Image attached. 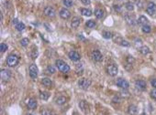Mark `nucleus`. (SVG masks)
<instances>
[{"label": "nucleus", "instance_id": "47", "mask_svg": "<svg viewBox=\"0 0 156 115\" xmlns=\"http://www.w3.org/2000/svg\"><path fill=\"white\" fill-rule=\"evenodd\" d=\"M18 19H14V20H13V24H14V25H15V26H17V24H18Z\"/></svg>", "mask_w": 156, "mask_h": 115}, {"label": "nucleus", "instance_id": "33", "mask_svg": "<svg viewBox=\"0 0 156 115\" xmlns=\"http://www.w3.org/2000/svg\"><path fill=\"white\" fill-rule=\"evenodd\" d=\"M103 37L105 38H107V39H109V38L112 37V33L109 32V31H104L103 32Z\"/></svg>", "mask_w": 156, "mask_h": 115}, {"label": "nucleus", "instance_id": "17", "mask_svg": "<svg viewBox=\"0 0 156 115\" xmlns=\"http://www.w3.org/2000/svg\"><path fill=\"white\" fill-rule=\"evenodd\" d=\"M80 24H81V18H73L72 23H71V26H72L73 28H77L78 27L80 26Z\"/></svg>", "mask_w": 156, "mask_h": 115}, {"label": "nucleus", "instance_id": "13", "mask_svg": "<svg viewBox=\"0 0 156 115\" xmlns=\"http://www.w3.org/2000/svg\"><path fill=\"white\" fill-rule=\"evenodd\" d=\"M69 58H70V60H73V61H78V60H80L81 59V56L80 54L78 53V52L74 51V50H72V51L69 52Z\"/></svg>", "mask_w": 156, "mask_h": 115}, {"label": "nucleus", "instance_id": "48", "mask_svg": "<svg viewBox=\"0 0 156 115\" xmlns=\"http://www.w3.org/2000/svg\"><path fill=\"white\" fill-rule=\"evenodd\" d=\"M79 38H81L82 40H84V37H83L82 36H81V35H79Z\"/></svg>", "mask_w": 156, "mask_h": 115}, {"label": "nucleus", "instance_id": "4", "mask_svg": "<svg viewBox=\"0 0 156 115\" xmlns=\"http://www.w3.org/2000/svg\"><path fill=\"white\" fill-rule=\"evenodd\" d=\"M38 73H39L38 67L35 64H31V66H30V76H31V78L33 79V80L37 79Z\"/></svg>", "mask_w": 156, "mask_h": 115}, {"label": "nucleus", "instance_id": "7", "mask_svg": "<svg viewBox=\"0 0 156 115\" xmlns=\"http://www.w3.org/2000/svg\"><path fill=\"white\" fill-rule=\"evenodd\" d=\"M116 83H117V86H118V87H119V88H121V89H128V88L129 87V82L127 81L126 80L121 79V78L118 79L117 81H116Z\"/></svg>", "mask_w": 156, "mask_h": 115}, {"label": "nucleus", "instance_id": "39", "mask_svg": "<svg viewBox=\"0 0 156 115\" xmlns=\"http://www.w3.org/2000/svg\"><path fill=\"white\" fill-rule=\"evenodd\" d=\"M151 97H152L153 100H156V89H153L151 91Z\"/></svg>", "mask_w": 156, "mask_h": 115}, {"label": "nucleus", "instance_id": "24", "mask_svg": "<svg viewBox=\"0 0 156 115\" xmlns=\"http://www.w3.org/2000/svg\"><path fill=\"white\" fill-rule=\"evenodd\" d=\"M140 52H141L142 55H147L150 53V48L147 47V46H142L141 48H140Z\"/></svg>", "mask_w": 156, "mask_h": 115}, {"label": "nucleus", "instance_id": "2", "mask_svg": "<svg viewBox=\"0 0 156 115\" xmlns=\"http://www.w3.org/2000/svg\"><path fill=\"white\" fill-rule=\"evenodd\" d=\"M19 57L16 55H9L8 57V60H7V63H8V65L9 66V67H15V66H17L18 64H19Z\"/></svg>", "mask_w": 156, "mask_h": 115}, {"label": "nucleus", "instance_id": "34", "mask_svg": "<svg viewBox=\"0 0 156 115\" xmlns=\"http://www.w3.org/2000/svg\"><path fill=\"white\" fill-rule=\"evenodd\" d=\"M29 43H30L29 38H22V39L20 40V44H21V46H23V47H26V46H28V45H29Z\"/></svg>", "mask_w": 156, "mask_h": 115}, {"label": "nucleus", "instance_id": "8", "mask_svg": "<svg viewBox=\"0 0 156 115\" xmlns=\"http://www.w3.org/2000/svg\"><path fill=\"white\" fill-rule=\"evenodd\" d=\"M0 76H1V79L4 81H8V80L11 78V72H10V71L7 70V69H3V70H1Z\"/></svg>", "mask_w": 156, "mask_h": 115}, {"label": "nucleus", "instance_id": "43", "mask_svg": "<svg viewBox=\"0 0 156 115\" xmlns=\"http://www.w3.org/2000/svg\"><path fill=\"white\" fill-rule=\"evenodd\" d=\"M151 84H152V86L154 89H156V79H152L151 80Z\"/></svg>", "mask_w": 156, "mask_h": 115}, {"label": "nucleus", "instance_id": "46", "mask_svg": "<svg viewBox=\"0 0 156 115\" xmlns=\"http://www.w3.org/2000/svg\"><path fill=\"white\" fill-rule=\"evenodd\" d=\"M114 8H115V10H116V11L121 12V8H120L119 6H114Z\"/></svg>", "mask_w": 156, "mask_h": 115}, {"label": "nucleus", "instance_id": "12", "mask_svg": "<svg viewBox=\"0 0 156 115\" xmlns=\"http://www.w3.org/2000/svg\"><path fill=\"white\" fill-rule=\"evenodd\" d=\"M135 87L137 88L139 90H145L146 89V87H147V84L144 80H138L135 81Z\"/></svg>", "mask_w": 156, "mask_h": 115}, {"label": "nucleus", "instance_id": "11", "mask_svg": "<svg viewBox=\"0 0 156 115\" xmlns=\"http://www.w3.org/2000/svg\"><path fill=\"white\" fill-rule=\"evenodd\" d=\"M44 14L49 18H54L56 16V12L52 7H46L44 8Z\"/></svg>", "mask_w": 156, "mask_h": 115}, {"label": "nucleus", "instance_id": "18", "mask_svg": "<svg viewBox=\"0 0 156 115\" xmlns=\"http://www.w3.org/2000/svg\"><path fill=\"white\" fill-rule=\"evenodd\" d=\"M138 112V109L135 105H129L128 108V113L129 115H136Z\"/></svg>", "mask_w": 156, "mask_h": 115}, {"label": "nucleus", "instance_id": "14", "mask_svg": "<svg viewBox=\"0 0 156 115\" xmlns=\"http://www.w3.org/2000/svg\"><path fill=\"white\" fill-rule=\"evenodd\" d=\"M60 17H61L62 19H68L70 17H71V13H70V11L69 10H67V9H65V8H62V9H61V11H60Z\"/></svg>", "mask_w": 156, "mask_h": 115}, {"label": "nucleus", "instance_id": "3", "mask_svg": "<svg viewBox=\"0 0 156 115\" xmlns=\"http://www.w3.org/2000/svg\"><path fill=\"white\" fill-rule=\"evenodd\" d=\"M78 85L80 87V89H84V90H86V89L90 87L91 85V80H88V79H81L79 82H78Z\"/></svg>", "mask_w": 156, "mask_h": 115}, {"label": "nucleus", "instance_id": "32", "mask_svg": "<svg viewBox=\"0 0 156 115\" xmlns=\"http://www.w3.org/2000/svg\"><path fill=\"white\" fill-rule=\"evenodd\" d=\"M86 27H89V28H93V27H95V22L94 20H88L86 22Z\"/></svg>", "mask_w": 156, "mask_h": 115}, {"label": "nucleus", "instance_id": "22", "mask_svg": "<svg viewBox=\"0 0 156 115\" xmlns=\"http://www.w3.org/2000/svg\"><path fill=\"white\" fill-rule=\"evenodd\" d=\"M66 100H67V99H66L64 96H60L55 100V101H56V103H57L58 105H63V104L66 102Z\"/></svg>", "mask_w": 156, "mask_h": 115}, {"label": "nucleus", "instance_id": "42", "mask_svg": "<svg viewBox=\"0 0 156 115\" xmlns=\"http://www.w3.org/2000/svg\"><path fill=\"white\" fill-rule=\"evenodd\" d=\"M141 44H142V43H141V39H136V40H135V46H136V47H141Z\"/></svg>", "mask_w": 156, "mask_h": 115}, {"label": "nucleus", "instance_id": "15", "mask_svg": "<svg viewBox=\"0 0 156 115\" xmlns=\"http://www.w3.org/2000/svg\"><path fill=\"white\" fill-rule=\"evenodd\" d=\"M36 107H37V100L33 98L30 99L28 101V108L31 110H34V109H36Z\"/></svg>", "mask_w": 156, "mask_h": 115}, {"label": "nucleus", "instance_id": "45", "mask_svg": "<svg viewBox=\"0 0 156 115\" xmlns=\"http://www.w3.org/2000/svg\"><path fill=\"white\" fill-rule=\"evenodd\" d=\"M81 2L83 3L84 5H90V0H81Z\"/></svg>", "mask_w": 156, "mask_h": 115}, {"label": "nucleus", "instance_id": "19", "mask_svg": "<svg viewBox=\"0 0 156 115\" xmlns=\"http://www.w3.org/2000/svg\"><path fill=\"white\" fill-rule=\"evenodd\" d=\"M137 23L139 25H141V26H145V25L148 24V19H147V18L144 17V16H141V17L139 18V19L137 20Z\"/></svg>", "mask_w": 156, "mask_h": 115}, {"label": "nucleus", "instance_id": "30", "mask_svg": "<svg viewBox=\"0 0 156 115\" xmlns=\"http://www.w3.org/2000/svg\"><path fill=\"white\" fill-rule=\"evenodd\" d=\"M125 7H126V8H127V10H128V11H132V10L134 9V6L131 2H128V3H126Z\"/></svg>", "mask_w": 156, "mask_h": 115}, {"label": "nucleus", "instance_id": "36", "mask_svg": "<svg viewBox=\"0 0 156 115\" xmlns=\"http://www.w3.org/2000/svg\"><path fill=\"white\" fill-rule=\"evenodd\" d=\"M37 56H38V51H37V48H33V50L31 51V58L35 60L36 58H37Z\"/></svg>", "mask_w": 156, "mask_h": 115}, {"label": "nucleus", "instance_id": "44", "mask_svg": "<svg viewBox=\"0 0 156 115\" xmlns=\"http://www.w3.org/2000/svg\"><path fill=\"white\" fill-rule=\"evenodd\" d=\"M42 115H52V112H51L50 111L45 110V111H43L42 112Z\"/></svg>", "mask_w": 156, "mask_h": 115}, {"label": "nucleus", "instance_id": "50", "mask_svg": "<svg viewBox=\"0 0 156 115\" xmlns=\"http://www.w3.org/2000/svg\"><path fill=\"white\" fill-rule=\"evenodd\" d=\"M52 115H56V114H52Z\"/></svg>", "mask_w": 156, "mask_h": 115}, {"label": "nucleus", "instance_id": "41", "mask_svg": "<svg viewBox=\"0 0 156 115\" xmlns=\"http://www.w3.org/2000/svg\"><path fill=\"white\" fill-rule=\"evenodd\" d=\"M120 98H121V97L119 96V95L115 96L114 98H113V101H114V102H120Z\"/></svg>", "mask_w": 156, "mask_h": 115}, {"label": "nucleus", "instance_id": "35", "mask_svg": "<svg viewBox=\"0 0 156 115\" xmlns=\"http://www.w3.org/2000/svg\"><path fill=\"white\" fill-rule=\"evenodd\" d=\"M63 4L67 8H71L73 6V0H63Z\"/></svg>", "mask_w": 156, "mask_h": 115}, {"label": "nucleus", "instance_id": "5", "mask_svg": "<svg viewBox=\"0 0 156 115\" xmlns=\"http://www.w3.org/2000/svg\"><path fill=\"white\" fill-rule=\"evenodd\" d=\"M107 73L112 76V77H114L116 75L118 74V67L115 65V64H110V65H108L107 68Z\"/></svg>", "mask_w": 156, "mask_h": 115}, {"label": "nucleus", "instance_id": "40", "mask_svg": "<svg viewBox=\"0 0 156 115\" xmlns=\"http://www.w3.org/2000/svg\"><path fill=\"white\" fill-rule=\"evenodd\" d=\"M120 45H121V46H123V47H129V45H130V44H129L128 41L122 40L121 43H120Z\"/></svg>", "mask_w": 156, "mask_h": 115}, {"label": "nucleus", "instance_id": "1", "mask_svg": "<svg viewBox=\"0 0 156 115\" xmlns=\"http://www.w3.org/2000/svg\"><path fill=\"white\" fill-rule=\"evenodd\" d=\"M55 64H56V66H57L58 70L60 71H62V72H63V73H67V72L70 71L69 65L65 63L63 60H56V62H55Z\"/></svg>", "mask_w": 156, "mask_h": 115}, {"label": "nucleus", "instance_id": "26", "mask_svg": "<svg viewBox=\"0 0 156 115\" xmlns=\"http://www.w3.org/2000/svg\"><path fill=\"white\" fill-rule=\"evenodd\" d=\"M25 25H24V23L22 22H19L18 24H17V26H16V28H17V30L18 31H22V30L25 29Z\"/></svg>", "mask_w": 156, "mask_h": 115}, {"label": "nucleus", "instance_id": "25", "mask_svg": "<svg viewBox=\"0 0 156 115\" xmlns=\"http://www.w3.org/2000/svg\"><path fill=\"white\" fill-rule=\"evenodd\" d=\"M81 13L83 16H85V17H90L92 15V11L90 9H87V8H83L81 10Z\"/></svg>", "mask_w": 156, "mask_h": 115}, {"label": "nucleus", "instance_id": "29", "mask_svg": "<svg viewBox=\"0 0 156 115\" xmlns=\"http://www.w3.org/2000/svg\"><path fill=\"white\" fill-rule=\"evenodd\" d=\"M119 96L121 97V98H129V93L127 91V89H124V90H121L119 94H118Z\"/></svg>", "mask_w": 156, "mask_h": 115}, {"label": "nucleus", "instance_id": "49", "mask_svg": "<svg viewBox=\"0 0 156 115\" xmlns=\"http://www.w3.org/2000/svg\"><path fill=\"white\" fill-rule=\"evenodd\" d=\"M27 115H32V114H30V113H29V114H27Z\"/></svg>", "mask_w": 156, "mask_h": 115}, {"label": "nucleus", "instance_id": "6", "mask_svg": "<svg viewBox=\"0 0 156 115\" xmlns=\"http://www.w3.org/2000/svg\"><path fill=\"white\" fill-rule=\"evenodd\" d=\"M146 11L150 16H153L156 14V5L153 2H149L146 8Z\"/></svg>", "mask_w": 156, "mask_h": 115}, {"label": "nucleus", "instance_id": "9", "mask_svg": "<svg viewBox=\"0 0 156 115\" xmlns=\"http://www.w3.org/2000/svg\"><path fill=\"white\" fill-rule=\"evenodd\" d=\"M124 18H125L126 22L129 26H135L136 25V20H135V18L134 16H131L130 14H126L124 16Z\"/></svg>", "mask_w": 156, "mask_h": 115}, {"label": "nucleus", "instance_id": "10", "mask_svg": "<svg viewBox=\"0 0 156 115\" xmlns=\"http://www.w3.org/2000/svg\"><path fill=\"white\" fill-rule=\"evenodd\" d=\"M91 57L93 60H95V61H97V62H100L103 60V56L99 50H94V51L92 52Z\"/></svg>", "mask_w": 156, "mask_h": 115}, {"label": "nucleus", "instance_id": "28", "mask_svg": "<svg viewBox=\"0 0 156 115\" xmlns=\"http://www.w3.org/2000/svg\"><path fill=\"white\" fill-rule=\"evenodd\" d=\"M142 31L146 34H149L151 33V31H152V28H151V27L149 26L148 24L147 25H145V26H142Z\"/></svg>", "mask_w": 156, "mask_h": 115}, {"label": "nucleus", "instance_id": "20", "mask_svg": "<svg viewBox=\"0 0 156 115\" xmlns=\"http://www.w3.org/2000/svg\"><path fill=\"white\" fill-rule=\"evenodd\" d=\"M42 82L43 85L45 86V87H48V88H51L52 85V80L49 78H43Z\"/></svg>", "mask_w": 156, "mask_h": 115}, {"label": "nucleus", "instance_id": "23", "mask_svg": "<svg viewBox=\"0 0 156 115\" xmlns=\"http://www.w3.org/2000/svg\"><path fill=\"white\" fill-rule=\"evenodd\" d=\"M49 97H50V93L47 92V91H41V93H40V98L43 100H47L49 99Z\"/></svg>", "mask_w": 156, "mask_h": 115}, {"label": "nucleus", "instance_id": "38", "mask_svg": "<svg viewBox=\"0 0 156 115\" xmlns=\"http://www.w3.org/2000/svg\"><path fill=\"white\" fill-rule=\"evenodd\" d=\"M132 64H129V63H127V62H126L125 63V69L126 70H127V71H131V70H132Z\"/></svg>", "mask_w": 156, "mask_h": 115}, {"label": "nucleus", "instance_id": "16", "mask_svg": "<svg viewBox=\"0 0 156 115\" xmlns=\"http://www.w3.org/2000/svg\"><path fill=\"white\" fill-rule=\"evenodd\" d=\"M79 107H80L81 111H84V112L88 111V108L89 107H88V104L85 100H81L80 102H79Z\"/></svg>", "mask_w": 156, "mask_h": 115}, {"label": "nucleus", "instance_id": "37", "mask_svg": "<svg viewBox=\"0 0 156 115\" xmlns=\"http://www.w3.org/2000/svg\"><path fill=\"white\" fill-rule=\"evenodd\" d=\"M7 49H8V45L5 44V43H1V45H0V50H1V52H5Z\"/></svg>", "mask_w": 156, "mask_h": 115}, {"label": "nucleus", "instance_id": "27", "mask_svg": "<svg viewBox=\"0 0 156 115\" xmlns=\"http://www.w3.org/2000/svg\"><path fill=\"white\" fill-rule=\"evenodd\" d=\"M46 72L47 73H49V74H53V73H55V68L53 67V66H48L47 67V69H46Z\"/></svg>", "mask_w": 156, "mask_h": 115}, {"label": "nucleus", "instance_id": "31", "mask_svg": "<svg viewBox=\"0 0 156 115\" xmlns=\"http://www.w3.org/2000/svg\"><path fill=\"white\" fill-rule=\"evenodd\" d=\"M126 62L133 65L134 62H135V60H134V58L132 57V56H128V57L126 58Z\"/></svg>", "mask_w": 156, "mask_h": 115}, {"label": "nucleus", "instance_id": "21", "mask_svg": "<svg viewBox=\"0 0 156 115\" xmlns=\"http://www.w3.org/2000/svg\"><path fill=\"white\" fill-rule=\"evenodd\" d=\"M95 18L98 19L103 18H104V11H103L102 9L97 8V9L95 10Z\"/></svg>", "mask_w": 156, "mask_h": 115}]
</instances>
